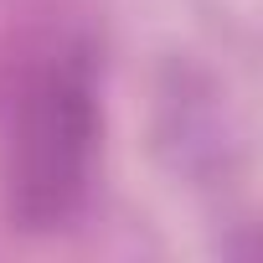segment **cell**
<instances>
[{
  "mask_svg": "<svg viewBox=\"0 0 263 263\" xmlns=\"http://www.w3.org/2000/svg\"><path fill=\"white\" fill-rule=\"evenodd\" d=\"M98 155L93 62L57 47L11 88L6 103V206L21 232H57L88 196Z\"/></svg>",
  "mask_w": 263,
  "mask_h": 263,
  "instance_id": "6da1fadb",
  "label": "cell"
}]
</instances>
